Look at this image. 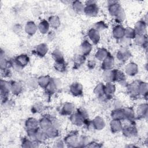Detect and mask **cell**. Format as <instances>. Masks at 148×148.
<instances>
[{"label": "cell", "mask_w": 148, "mask_h": 148, "mask_svg": "<svg viewBox=\"0 0 148 148\" xmlns=\"http://www.w3.org/2000/svg\"><path fill=\"white\" fill-rule=\"evenodd\" d=\"M87 3L83 12L89 16H95L98 14V8L95 3L92 1H88Z\"/></svg>", "instance_id": "6da1fadb"}, {"label": "cell", "mask_w": 148, "mask_h": 148, "mask_svg": "<svg viewBox=\"0 0 148 148\" xmlns=\"http://www.w3.org/2000/svg\"><path fill=\"white\" fill-rule=\"evenodd\" d=\"M123 10L120 5L117 2H112L110 4H109V12L112 16L115 17L119 14V13Z\"/></svg>", "instance_id": "7a4b0ae2"}, {"label": "cell", "mask_w": 148, "mask_h": 148, "mask_svg": "<svg viewBox=\"0 0 148 148\" xmlns=\"http://www.w3.org/2000/svg\"><path fill=\"white\" fill-rule=\"evenodd\" d=\"M114 60L113 57L111 55L108 54L106 57L103 60L102 67L105 71L111 70L114 66Z\"/></svg>", "instance_id": "3957f363"}, {"label": "cell", "mask_w": 148, "mask_h": 148, "mask_svg": "<svg viewBox=\"0 0 148 148\" xmlns=\"http://www.w3.org/2000/svg\"><path fill=\"white\" fill-rule=\"evenodd\" d=\"M131 56L130 52L125 47H122L120 49L117 54V57L119 61L125 62L127 61Z\"/></svg>", "instance_id": "277c9868"}, {"label": "cell", "mask_w": 148, "mask_h": 148, "mask_svg": "<svg viewBox=\"0 0 148 148\" xmlns=\"http://www.w3.org/2000/svg\"><path fill=\"white\" fill-rule=\"evenodd\" d=\"M53 121L51 119L47 117H43L40 119L39 124L40 127V128L44 131H46L49 128L53 126Z\"/></svg>", "instance_id": "5b68a950"}, {"label": "cell", "mask_w": 148, "mask_h": 148, "mask_svg": "<svg viewBox=\"0 0 148 148\" xmlns=\"http://www.w3.org/2000/svg\"><path fill=\"white\" fill-rule=\"evenodd\" d=\"M113 35L114 38L120 39L125 36V28L121 25H117L113 28Z\"/></svg>", "instance_id": "8992f818"}, {"label": "cell", "mask_w": 148, "mask_h": 148, "mask_svg": "<svg viewBox=\"0 0 148 148\" xmlns=\"http://www.w3.org/2000/svg\"><path fill=\"white\" fill-rule=\"evenodd\" d=\"M38 121L34 118H29L28 119L25 123V126L27 128V132L35 131L38 129Z\"/></svg>", "instance_id": "52a82bcc"}, {"label": "cell", "mask_w": 148, "mask_h": 148, "mask_svg": "<svg viewBox=\"0 0 148 148\" xmlns=\"http://www.w3.org/2000/svg\"><path fill=\"white\" fill-rule=\"evenodd\" d=\"M71 93L75 96H79L83 92V87L79 83H73L70 87Z\"/></svg>", "instance_id": "ba28073f"}, {"label": "cell", "mask_w": 148, "mask_h": 148, "mask_svg": "<svg viewBox=\"0 0 148 148\" xmlns=\"http://www.w3.org/2000/svg\"><path fill=\"white\" fill-rule=\"evenodd\" d=\"M88 36L90 40L94 44H97L100 39V35L99 31L95 28H92L89 31L88 33Z\"/></svg>", "instance_id": "9c48e42d"}, {"label": "cell", "mask_w": 148, "mask_h": 148, "mask_svg": "<svg viewBox=\"0 0 148 148\" xmlns=\"http://www.w3.org/2000/svg\"><path fill=\"white\" fill-rule=\"evenodd\" d=\"M146 23H145V21H140L138 22L137 24H136L135 28H134L136 35H143L144 33L146 31Z\"/></svg>", "instance_id": "30bf717a"}, {"label": "cell", "mask_w": 148, "mask_h": 148, "mask_svg": "<svg viewBox=\"0 0 148 148\" xmlns=\"http://www.w3.org/2000/svg\"><path fill=\"white\" fill-rule=\"evenodd\" d=\"M105 123L104 120L99 116L95 117L92 121V125H93L94 128L98 130L103 129L105 127Z\"/></svg>", "instance_id": "8fae6325"}, {"label": "cell", "mask_w": 148, "mask_h": 148, "mask_svg": "<svg viewBox=\"0 0 148 148\" xmlns=\"http://www.w3.org/2000/svg\"><path fill=\"white\" fill-rule=\"evenodd\" d=\"M125 72L130 76H134L138 72V66L135 63H130L125 66Z\"/></svg>", "instance_id": "7c38bea8"}, {"label": "cell", "mask_w": 148, "mask_h": 148, "mask_svg": "<svg viewBox=\"0 0 148 148\" xmlns=\"http://www.w3.org/2000/svg\"><path fill=\"white\" fill-rule=\"evenodd\" d=\"M115 90L114 85L111 82H107L106 85L104 86L105 94L109 98V97H112V95L114 94Z\"/></svg>", "instance_id": "4fadbf2b"}, {"label": "cell", "mask_w": 148, "mask_h": 148, "mask_svg": "<svg viewBox=\"0 0 148 148\" xmlns=\"http://www.w3.org/2000/svg\"><path fill=\"white\" fill-rule=\"evenodd\" d=\"M110 130L114 132H117L122 130L123 127L120 120H112L110 123Z\"/></svg>", "instance_id": "5bb4252c"}, {"label": "cell", "mask_w": 148, "mask_h": 148, "mask_svg": "<svg viewBox=\"0 0 148 148\" xmlns=\"http://www.w3.org/2000/svg\"><path fill=\"white\" fill-rule=\"evenodd\" d=\"M80 49H81V51L82 54L86 56V55L88 54L91 52L92 49V46H91V45L88 41L85 40L81 45Z\"/></svg>", "instance_id": "9a60e30c"}, {"label": "cell", "mask_w": 148, "mask_h": 148, "mask_svg": "<svg viewBox=\"0 0 148 148\" xmlns=\"http://www.w3.org/2000/svg\"><path fill=\"white\" fill-rule=\"evenodd\" d=\"M37 29V26L32 21L28 22L25 25V31L28 34L30 35H34L36 32Z\"/></svg>", "instance_id": "2e32d148"}, {"label": "cell", "mask_w": 148, "mask_h": 148, "mask_svg": "<svg viewBox=\"0 0 148 148\" xmlns=\"http://www.w3.org/2000/svg\"><path fill=\"white\" fill-rule=\"evenodd\" d=\"M125 80V76L121 71L117 69L113 70V81L123 82Z\"/></svg>", "instance_id": "e0dca14e"}, {"label": "cell", "mask_w": 148, "mask_h": 148, "mask_svg": "<svg viewBox=\"0 0 148 148\" xmlns=\"http://www.w3.org/2000/svg\"><path fill=\"white\" fill-rule=\"evenodd\" d=\"M112 117L113 120H117L121 121V120L125 119L123 109H116L113 110L112 113Z\"/></svg>", "instance_id": "ac0fdd59"}, {"label": "cell", "mask_w": 148, "mask_h": 148, "mask_svg": "<svg viewBox=\"0 0 148 148\" xmlns=\"http://www.w3.org/2000/svg\"><path fill=\"white\" fill-rule=\"evenodd\" d=\"M47 50H48L47 46V45L44 43L40 44L36 47V54L40 57L44 56L47 53Z\"/></svg>", "instance_id": "d6986e66"}, {"label": "cell", "mask_w": 148, "mask_h": 148, "mask_svg": "<svg viewBox=\"0 0 148 148\" xmlns=\"http://www.w3.org/2000/svg\"><path fill=\"white\" fill-rule=\"evenodd\" d=\"M136 129L134 127V126H126L124 128H122L123 134L126 136H132L135 135V132L136 131Z\"/></svg>", "instance_id": "ffe728a7"}, {"label": "cell", "mask_w": 148, "mask_h": 148, "mask_svg": "<svg viewBox=\"0 0 148 148\" xmlns=\"http://www.w3.org/2000/svg\"><path fill=\"white\" fill-rule=\"evenodd\" d=\"M139 82H133L130 84L128 87V91L131 94V95L133 96H136L137 94H139L138 92V85Z\"/></svg>", "instance_id": "44dd1931"}, {"label": "cell", "mask_w": 148, "mask_h": 148, "mask_svg": "<svg viewBox=\"0 0 148 148\" xmlns=\"http://www.w3.org/2000/svg\"><path fill=\"white\" fill-rule=\"evenodd\" d=\"M51 79L50 77L48 76H40V77L38 78V84L43 88H45L48 84L50 83Z\"/></svg>", "instance_id": "7402d4cb"}, {"label": "cell", "mask_w": 148, "mask_h": 148, "mask_svg": "<svg viewBox=\"0 0 148 148\" xmlns=\"http://www.w3.org/2000/svg\"><path fill=\"white\" fill-rule=\"evenodd\" d=\"M21 90H22V87L19 83L14 82L11 83L10 91L12 92L13 94L17 95L19 93H20Z\"/></svg>", "instance_id": "603a6c76"}, {"label": "cell", "mask_w": 148, "mask_h": 148, "mask_svg": "<svg viewBox=\"0 0 148 148\" xmlns=\"http://www.w3.org/2000/svg\"><path fill=\"white\" fill-rule=\"evenodd\" d=\"M49 23L46 20L42 21L39 25H38V29H39L40 32L42 34H46L49 28Z\"/></svg>", "instance_id": "cb8c5ba5"}, {"label": "cell", "mask_w": 148, "mask_h": 148, "mask_svg": "<svg viewBox=\"0 0 148 148\" xmlns=\"http://www.w3.org/2000/svg\"><path fill=\"white\" fill-rule=\"evenodd\" d=\"M108 54H109L108 53V51L106 49H99L96 52L95 57H96L97 59H98L100 61H103Z\"/></svg>", "instance_id": "d4e9b609"}, {"label": "cell", "mask_w": 148, "mask_h": 148, "mask_svg": "<svg viewBox=\"0 0 148 148\" xmlns=\"http://www.w3.org/2000/svg\"><path fill=\"white\" fill-rule=\"evenodd\" d=\"M138 116L140 117L147 116V104H142L138 108Z\"/></svg>", "instance_id": "484cf974"}, {"label": "cell", "mask_w": 148, "mask_h": 148, "mask_svg": "<svg viewBox=\"0 0 148 148\" xmlns=\"http://www.w3.org/2000/svg\"><path fill=\"white\" fill-rule=\"evenodd\" d=\"M74 109L75 108L72 103H66L63 106V108L62 109V112L64 114H71L73 112Z\"/></svg>", "instance_id": "4316f807"}, {"label": "cell", "mask_w": 148, "mask_h": 148, "mask_svg": "<svg viewBox=\"0 0 148 148\" xmlns=\"http://www.w3.org/2000/svg\"><path fill=\"white\" fill-rule=\"evenodd\" d=\"M125 119L132 121L135 118V113L131 108H125L123 109Z\"/></svg>", "instance_id": "83f0119b"}, {"label": "cell", "mask_w": 148, "mask_h": 148, "mask_svg": "<svg viewBox=\"0 0 148 148\" xmlns=\"http://www.w3.org/2000/svg\"><path fill=\"white\" fill-rule=\"evenodd\" d=\"M49 25L53 28H57L60 25V21L58 17L53 16L49 18Z\"/></svg>", "instance_id": "f1b7e54d"}, {"label": "cell", "mask_w": 148, "mask_h": 148, "mask_svg": "<svg viewBox=\"0 0 148 148\" xmlns=\"http://www.w3.org/2000/svg\"><path fill=\"white\" fill-rule=\"evenodd\" d=\"M125 37L130 39L135 38L136 33L134 29L131 27H127L125 28Z\"/></svg>", "instance_id": "f546056e"}, {"label": "cell", "mask_w": 148, "mask_h": 148, "mask_svg": "<svg viewBox=\"0 0 148 148\" xmlns=\"http://www.w3.org/2000/svg\"><path fill=\"white\" fill-rule=\"evenodd\" d=\"M45 131L48 138H55L58 135V134L57 129L53 126L51 127Z\"/></svg>", "instance_id": "4dcf8cb0"}, {"label": "cell", "mask_w": 148, "mask_h": 148, "mask_svg": "<svg viewBox=\"0 0 148 148\" xmlns=\"http://www.w3.org/2000/svg\"><path fill=\"white\" fill-rule=\"evenodd\" d=\"M73 9L75 10L76 12L80 13V12H83L84 11V6L80 2V1H75L73 2Z\"/></svg>", "instance_id": "1f68e13d"}, {"label": "cell", "mask_w": 148, "mask_h": 148, "mask_svg": "<svg viewBox=\"0 0 148 148\" xmlns=\"http://www.w3.org/2000/svg\"><path fill=\"white\" fill-rule=\"evenodd\" d=\"M55 69L59 72H64L66 69V64L64 61H57L54 65Z\"/></svg>", "instance_id": "d6a6232c"}, {"label": "cell", "mask_w": 148, "mask_h": 148, "mask_svg": "<svg viewBox=\"0 0 148 148\" xmlns=\"http://www.w3.org/2000/svg\"><path fill=\"white\" fill-rule=\"evenodd\" d=\"M86 57L83 54H78L76 56H75L73 62L75 64V65H81L83 63H84L85 61Z\"/></svg>", "instance_id": "836d02e7"}, {"label": "cell", "mask_w": 148, "mask_h": 148, "mask_svg": "<svg viewBox=\"0 0 148 148\" xmlns=\"http://www.w3.org/2000/svg\"><path fill=\"white\" fill-rule=\"evenodd\" d=\"M52 57L56 62L64 61L63 56L61 53V51L58 50H55L54 51V52L52 54Z\"/></svg>", "instance_id": "e575fe53"}, {"label": "cell", "mask_w": 148, "mask_h": 148, "mask_svg": "<svg viewBox=\"0 0 148 148\" xmlns=\"http://www.w3.org/2000/svg\"><path fill=\"white\" fill-rule=\"evenodd\" d=\"M136 42L138 43V45L145 46V45H147V37L143 35H138V36L135 37Z\"/></svg>", "instance_id": "d590c367"}, {"label": "cell", "mask_w": 148, "mask_h": 148, "mask_svg": "<svg viewBox=\"0 0 148 148\" xmlns=\"http://www.w3.org/2000/svg\"><path fill=\"white\" fill-rule=\"evenodd\" d=\"M107 27V25H106V24H105L104 22L103 21H99L98 23H96V24H95V29H97V31L98 30H103L104 29H105Z\"/></svg>", "instance_id": "8d00e7d4"}, {"label": "cell", "mask_w": 148, "mask_h": 148, "mask_svg": "<svg viewBox=\"0 0 148 148\" xmlns=\"http://www.w3.org/2000/svg\"><path fill=\"white\" fill-rule=\"evenodd\" d=\"M125 18V13L123 9L119 13V14L116 17V19L119 22L123 21Z\"/></svg>", "instance_id": "74e56055"}, {"label": "cell", "mask_w": 148, "mask_h": 148, "mask_svg": "<svg viewBox=\"0 0 148 148\" xmlns=\"http://www.w3.org/2000/svg\"><path fill=\"white\" fill-rule=\"evenodd\" d=\"M43 106H42V105H41V104H39V103H36V105H35L34 106H33V109L35 110V112H40V110H39V108H40V109H42V108H43Z\"/></svg>", "instance_id": "f35d334b"}]
</instances>
